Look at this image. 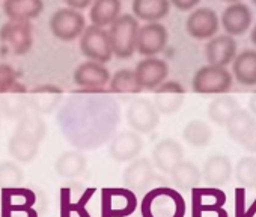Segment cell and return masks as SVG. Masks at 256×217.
<instances>
[{
    "label": "cell",
    "instance_id": "cell-1",
    "mask_svg": "<svg viewBox=\"0 0 256 217\" xmlns=\"http://www.w3.org/2000/svg\"><path fill=\"white\" fill-rule=\"evenodd\" d=\"M47 133L46 122L41 116L28 114L23 116L10 138L8 151L10 156L20 163H30L40 152L41 142Z\"/></svg>",
    "mask_w": 256,
    "mask_h": 217
},
{
    "label": "cell",
    "instance_id": "cell-2",
    "mask_svg": "<svg viewBox=\"0 0 256 217\" xmlns=\"http://www.w3.org/2000/svg\"><path fill=\"white\" fill-rule=\"evenodd\" d=\"M142 217H184L186 202L176 190L160 186L148 190L140 202Z\"/></svg>",
    "mask_w": 256,
    "mask_h": 217
},
{
    "label": "cell",
    "instance_id": "cell-3",
    "mask_svg": "<svg viewBox=\"0 0 256 217\" xmlns=\"http://www.w3.org/2000/svg\"><path fill=\"white\" fill-rule=\"evenodd\" d=\"M139 32V22L133 14H122L110 26L108 41L112 53L119 59L132 58L136 52V40Z\"/></svg>",
    "mask_w": 256,
    "mask_h": 217
},
{
    "label": "cell",
    "instance_id": "cell-4",
    "mask_svg": "<svg viewBox=\"0 0 256 217\" xmlns=\"http://www.w3.org/2000/svg\"><path fill=\"white\" fill-rule=\"evenodd\" d=\"M234 83L232 74L222 66L205 65L199 68L192 80V89L202 95H218L230 90Z\"/></svg>",
    "mask_w": 256,
    "mask_h": 217
},
{
    "label": "cell",
    "instance_id": "cell-5",
    "mask_svg": "<svg viewBox=\"0 0 256 217\" xmlns=\"http://www.w3.org/2000/svg\"><path fill=\"white\" fill-rule=\"evenodd\" d=\"M138 196L125 187L101 190V217H130L138 208Z\"/></svg>",
    "mask_w": 256,
    "mask_h": 217
},
{
    "label": "cell",
    "instance_id": "cell-6",
    "mask_svg": "<svg viewBox=\"0 0 256 217\" xmlns=\"http://www.w3.org/2000/svg\"><path fill=\"white\" fill-rule=\"evenodd\" d=\"M50 32L60 41H74L82 36L86 29V18L80 11L71 8H59L53 12L48 22Z\"/></svg>",
    "mask_w": 256,
    "mask_h": 217
},
{
    "label": "cell",
    "instance_id": "cell-7",
    "mask_svg": "<svg viewBox=\"0 0 256 217\" xmlns=\"http://www.w3.org/2000/svg\"><path fill=\"white\" fill-rule=\"evenodd\" d=\"M80 50L90 62L107 64L112 60V47L108 41V34L104 29L88 26L80 38Z\"/></svg>",
    "mask_w": 256,
    "mask_h": 217
},
{
    "label": "cell",
    "instance_id": "cell-8",
    "mask_svg": "<svg viewBox=\"0 0 256 217\" xmlns=\"http://www.w3.org/2000/svg\"><path fill=\"white\" fill-rule=\"evenodd\" d=\"M126 122L134 133H151L160 124V114L152 101L146 98H136L126 108Z\"/></svg>",
    "mask_w": 256,
    "mask_h": 217
},
{
    "label": "cell",
    "instance_id": "cell-9",
    "mask_svg": "<svg viewBox=\"0 0 256 217\" xmlns=\"http://www.w3.org/2000/svg\"><path fill=\"white\" fill-rule=\"evenodd\" d=\"M95 188H83L78 184H71L60 188V217H92L88 204L92 199Z\"/></svg>",
    "mask_w": 256,
    "mask_h": 217
},
{
    "label": "cell",
    "instance_id": "cell-10",
    "mask_svg": "<svg viewBox=\"0 0 256 217\" xmlns=\"http://www.w3.org/2000/svg\"><path fill=\"white\" fill-rule=\"evenodd\" d=\"M220 28V20L214 10L200 6L196 8L186 20V30L187 34L198 41L211 40L216 36Z\"/></svg>",
    "mask_w": 256,
    "mask_h": 217
},
{
    "label": "cell",
    "instance_id": "cell-11",
    "mask_svg": "<svg viewBox=\"0 0 256 217\" xmlns=\"http://www.w3.org/2000/svg\"><path fill=\"white\" fill-rule=\"evenodd\" d=\"M156 178L154 164L146 157L133 160L122 174L125 188L132 190L133 193H146Z\"/></svg>",
    "mask_w": 256,
    "mask_h": 217
},
{
    "label": "cell",
    "instance_id": "cell-12",
    "mask_svg": "<svg viewBox=\"0 0 256 217\" xmlns=\"http://www.w3.org/2000/svg\"><path fill=\"white\" fill-rule=\"evenodd\" d=\"M133 74L142 90H156L164 83L169 74V65L158 58H145L136 65Z\"/></svg>",
    "mask_w": 256,
    "mask_h": 217
},
{
    "label": "cell",
    "instance_id": "cell-13",
    "mask_svg": "<svg viewBox=\"0 0 256 217\" xmlns=\"http://www.w3.org/2000/svg\"><path fill=\"white\" fill-rule=\"evenodd\" d=\"M0 41L11 48L12 54L23 56L29 53L34 44L30 23L6 22L0 28Z\"/></svg>",
    "mask_w": 256,
    "mask_h": 217
},
{
    "label": "cell",
    "instance_id": "cell-14",
    "mask_svg": "<svg viewBox=\"0 0 256 217\" xmlns=\"http://www.w3.org/2000/svg\"><path fill=\"white\" fill-rule=\"evenodd\" d=\"M169 41L168 29L160 23H150L139 28L138 40H136V50L146 58H154L156 54L162 53Z\"/></svg>",
    "mask_w": 256,
    "mask_h": 217
},
{
    "label": "cell",
    "instance_id": "cell-15",
    "mask_svg": "<svg viewBox=\"0 0 256 217\" xmlns=\"http://www.w3.org/2000/svg\"><path fill=\"white\" fill-rule=\"evenodd\" d=\"M64 90L56 84H41L29 90L28 104L29 114L34 115H50L62 101Z\"/></svg>",
    "mask_w": 256,
    "mask_h": 217
},
{
    "label": "cell",
    "instance_id": "cell-16",
    "mask_svg": "<svg viewBox=\"0 0 256 217\" xmlns=\"http://www.w3.org/2000/svg\"><path fill=\"white\" fill-rule=\"evenodd\" d=\"M74 83L82 88V90H90V92H96V90H102V88L106 84H108L110 82V71L96 62H83L80 64L74 74H72Z\"/></svg>",
    "mask_w": 256,
    "mask_h": 217
},
{
    "label": "cell",
    "instance_id": "cell-17",
    "mask_svg": "<svg viewBox=\"0 0 256 217\" xmlns=\"http://www.w3.org/2000/svg\"><path fill=\"white\" fill-rule=\"evenodd\" d=\"M144 148V140L140 134L124 130L118 133L113 140L108 145V154L114 162L125 163V162H133L139 157L140 151Z\"/></svg>",
    "mask_w": 256,
    "mask_h": 217
},
{
    "label": "cell",
    "instance_id": "cell-18",
    "mask_svg": "<svg viewBox=\"0 0 256 217\" xmlns=\"http://www.w3.org/2000/svg\"><path fill=\"white\" fill-rule=\"evenodd\" d=\"M186 98V89L178 82H164L154 90V107L158 114L174 115L176 114Z\"/></svg>",
    "mask_w": 256,
    "mask_h": 217
},
{
    "label": "cell",
    "instance_id": "cell-19",
    "mask_svg": "<svg viewBox=\"0 0 256 217\" xmlns=\"http://www.w3.org/2000/svg\"><path fill=\"white\" fill-rule=\"evenodd\" d=\"M252 20L253 17L250 8L242 2H235L224 8L220 18V24L224 29L226 35L234 38L244 35L252 26Z\"/></svg>",
    "mask_w": 256,
    "mask_h": 217
},
{
    "label": "cell",
    "instance_id": "cell-20",
    "mask_svg": "<svg viewBox=\"0 0 256 217\" xmlns=\"http://www.w3.org/2000/svg\"><path fill=\"white\" fill-rule=\"evenodd\" d=\"M28 95L29 90L22 83H16L5 94H0V115L20 121L29 114Z\"/></svg>",
    "mask_w": 256,
    "mask_h": 217
},
{
    "label": "cell",
    "instance_id": "cell-21",
    "mask_svg": "<svg viewBox=\"0 0 256 217\" xmlns=\"http://www.w3.org/2000/svg\"><path fill=\"white\" fill-rule=\"evenodd\" d=\"M181 162H184V150L175 139H163L152 150V164L166 175H170Z\"/></svg>",
    "mask_w": 256,
    "mask_h": 217
},
{
    "label": "cell",
    "instance_id": "cell-22",
    "mask_svg": "<svg viewBox=\"0 0 256 217\" xmlns=\"http://www.w3.org/2000/svg\"><path fill=\"white\" fill-rule=\"evenodd\" d=\"M236 56V41L229 35H217L205 46V58L208 65L226 68Z\"/></svg>",
    "mask_w": 256,
    "mask_h": 217
},
{
    "label": "cell",
    "instance_id": "cell-23",
    "mask_svg": "<svg viewBox=\"0 0 256 217\" xmlns=\"http://www.w3.org/2000/svg\"><path fill=\"white\" fill-rule=\"evenodd\" d=\"M232 163L226 156L222 154H216L211 156L202 168V180L212 188L216 187H222L224 184L229 182L230 175H232Z\"/></svg>",
    "mask_w": 256,
    "mask_h": 217
},
{
    "label": "cell",
    "instance_id": "cell-24",
    "mask_svg": "<svg viewBox=\"0 0 256 217\" xmlns=\"http://www.w3.org/2000/svg\"><path fill=\"white\" fill-rule=\"evenodd\" d=\"M44 4L41 0H6L4 2V12L10 22L29 23L41 16Z\"/></svg>",
    "mask_w": 256,
    "mask_h": 217
},
{
    "label": "cell",
    "instance_id": "cell-25",
    "mask_svg": "<svg viewBox=\"0 0 256 217\" xmlns=\"http://www.w3.org/2000/svg\"><path fill=\"white\" fill-rule=\"evenodd\" d=\"M232 78L240 84L256 86V50H244L232 60Z\"/></svg>",
    "mask_w": 256,
    "mask_h": 217
},
{
    "label": "cell",
    "instance_id": "cell-26",
    "mask_svg": "<svg viewBox=\"0 0 256 217\" xmlns=\"http://www.w3.org/2000/svg\"><path fill=\"white\" fill-rule=\"evenodd\" d=\"M88 158L80 151H65L62 152L56 163L54 170L59 176L66 180H76L86 172Z\"/></svg>",
    "mask_w": 256,
    "mask_h": 217
},
{
    "label": "cell",
    "instance_id": "cell-27",
    "mask_svg": "<svg viewBox=\"0 0 256 217\" xmlns=\"http://www.w3.org/2000/svg\"><path fill=\"white\" fill-rule=\"evenodd\" d=\"M120 12V2L119 0H96L92 4L89 11V18L92 26L104 29L112 26Z\"/></svg>",
    "mask_w": 256,
    "mask_h": 217
},
{
    "label": "cell",
    "instance_id": "cell-28",
    "mask_svg": "<svg viewBox=\"0 0 256 217\" xmlns=\"http://www.w3.org/2000/svg\"><path fill=\"white\" fill-rule=\"evenodd\" d=\"M132 10L134 12V18L158 23V20L164 18L169 14L170 2L168 0H134Z\"/></svg>",
    "mask_w": 256,
    "mask_h": 217
},
{
    "label": "cell",
    "instance_id": "cell-29",
    "mask_svg": "<svg viewBox=\"0 0 256 217\" xmlns=\"http://www.w3.org/2000/svg\"><path fill=\"white\" fill-rule=\"evenodd\" d=\"M241 104L234 96H217L208 104V118L216 126L224 127L228 121L240 110Z\"/></svg>",
    "mask_w": 256,
    "mask_h": 217
},
{
    "label": "cell",
    "instance_id": "cell-30",
    "mask_svg": "<svg viewBox=\"0 0 256 217\" xmlns=\"http://www.w3.org/2000/svg\"><path fill=\"white\" fill-rule=\"evenodd\" d=\"M172 184L180 192L194 190L200 186L202 175L199 168L192 162H181L172 172H170Z\"/></svg>",
    "mask_w": 256,
    "mask_h": 217
},
{
    "label": "cell",
    "instance_id": "cell-31",
    "mask_svg": "<svg viewBox=\"0 0 256 217\" xmlns=\"http://www.w3.org/2000/svg\"><path fill=\"white\" fill-rule=\"evenodd\" d=\"M224 127L228 130L229 138L241 145L247 139V136L253 132V128L256 127V120L247 110L240 108V110L228 121V124Z\"/></svg>",
    "mask_w": 256,
    "mask_h": 217
},
{
    "label": "cell",
    "instance_id": "cell-32",
    "mask_svg": "<svg viewBox=\"0 0 256 217\" xmlns=\"http://www.w3.org/2000/svg\"><path fill=\"white\" fill-rule=\"evenodd\" d=\"M38 194L29 187L2 190V210L6 208H35Z\"/></svg>",
    "mask_w": 256,
    "mask_h": 217
},
{
    "label": "cell",
    "instance_id": "cell-33",
    "mask_svg": "<svg viewBox=\"0 0 256 217\" xmlns=\"http://www.w3.org/2000/svg\"><path fill=\"white\" fill-rule=\"evenodd\" d=\"M182 139L186 140V144H188L193 148H205L210 145L212 139V132L206 122L193 120L184 127Z\"/></svg>",
    "mask_w": 256,
    "mask_h": 217
},
{
    "label": "cell",
    "instance_id": "cell-34",
    "mask_svg": "<svg viewBox=\"0 0 256 217\" xmlns=\"http://www.w3.org/2000/svg\"><path fill=\"white\" fill-rule=\"evenodd\" d=\"M108 92L116 95H138L142 92L132 70H118L110 77Z\"/></svg>",
    "mask_w": 256,
    "mask_h": 217
},
{
    "label": "cell",
    "instance_id": "cell-35",
    "mask_svg": "<svg viewBox=\"0 0 256 217\" xmlns=\"http://www.w3.org/2000/svg\"><path fill=\"white\" fill-rule=\"evenodd\" d=\"M23 181H24V172L17 163L11 160L0 163V192L6 188L22 187Z\"/></svg>",
    "mask_w": 256,
    "mask_h": 217
},
{
    "label": "cell",
    "instance_id": "cell-36",
    "mask_svg": "<svg viewBox=\"0 0 256 217\" xmlns=\"http://www.w3.org/2000/svg\"><path fill=\"white\" fill-rule=\"evenodd\" d=\"M236 181L250 190H256V157H242L235 168Z\"/></svg>",
    "mask_w": 256,
    "mask_h": 217
},
{
    "label": "cell",
    "instance_id": "cell-37",
    "mask_svg": "<svg viewBox=\"0 0 256 217\" xmlns=\"http://www.w3.org/2000/svg\"><path fill=\"white\" fill-rule=\"evenodd\" d=\"M17 83V72L10 64H0V94H5Z\"/></svg>",
    "mask_w": 256,
    "mask_h": 217
},
{
    "label": "cell",
    "instance_id": "cell-38",
    "mask_svg": "<svg viewBox=\"0 0 256 217\" xmlns=\"http://www.w3.org/2000/svg\"><path fill=\"white\" fill-rule=\"evenodd\" d=\"M0 217H40L36 208H6L2 210Z\"/></svg>",
    "mask_w": 256,
    "mask_h": 217
},
{
    "label": "cell",
    "instance_id": "cell-39",
    "mask_svg": "<svg viewBox=\"0 0 256 217\" xmlns=\"http://www.w3.org/2000/svg\"><path fill=\"white\" fill-rule=\"evenodd\" d=\"M172 5L180 11H192L199 5V0H172Z\"/></svg>",
    "mask_w": 256,
    "mask_h": 217
},
{
    "label": "cell",
    "instance_id": "cell-40",
    "mask_svg": "<svg viewBox=\"0 0 256 217\" xmlns=\"http://www.w3.org/2000/svg\"><path fill=\"white\" fill-rule=\"evenodd\" d=\"M241 146L248 151V152H256V127L253 128V132L247 136V139L241 144Z\"/></svg>",
    "mask_w": 256,
    "mask_h": 217
},
{
    "label": "cell",
    "instance_id": "cell-41",
    "mask_svg": "<svg viewBox=\"0 0 256 217\" xmlns=\"http://www.w3.org/2000/svg\"><path fill=\"white\" fill-rule=\"evenodd\" d=\"M68 8L74 10V11H82L88 6H90V0H66Z\"/></svg>",
    "mask_w": 256,
    "mask_h": 217
},
{
    "label": "cell",
    "instance_id": "cell-42",
    "mask_svg": "<svg viewBox=\"0 0 256 217\" xmlns=\"http://www.w3.org/2000/svg\"><path fill=\"white\" fill-rule=\"evenodd\" d=\"M248 114L253 116V115H256V90L250 95V98H248Z\"/></svg>",
    "mask_w": 256,
    "mask_h": 217
},
{
    "label": "cell",
    "instance_id": "cell-43",
    "mask_svg": "<svg viewBox=\"0 0 256 217\" xmlns=\"http://www.w3.org/2000/svg\"><path fill=\"white\" fill-rule=\"evenodd\" d=\"M250 41H252V44L256 47V24L253 26V29H252V32H250Z\"/></svg>",
    "mask_w": 256,
    "mask_h": 217
},
{
    "label": "cell",
    "instance_id": "cell-44",
    "mask_svg": "<svg viewBox=\"0 0 256 217\" xmlns=\"http://www.w3.org/2000/svg\"><path fill=\"white\" fill-rule=\"evenodd\" d=\"M0 126H2V115H0Z\"/></svg>",
    "mask_w": 256,
    "mask_h": 217
},
{
    "label": "cell",
    "instance_id": "cell-45",
    "mask_svg": "<svg viewBox=\"0 0 256 217\" xmlns=\"http://www.w3.org/2000/svg\"><path fill=\"white\" fill-rule=\"evenodd\" d=\"M254 5H256V2H254Z\"/></svg>",
    "mask_w": 256,
    "mask_h": 217
}]
</instances>
